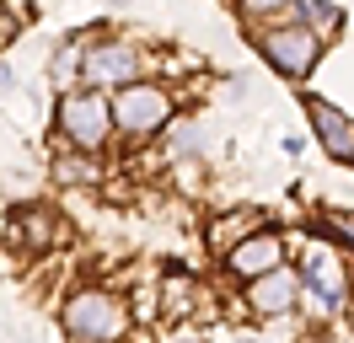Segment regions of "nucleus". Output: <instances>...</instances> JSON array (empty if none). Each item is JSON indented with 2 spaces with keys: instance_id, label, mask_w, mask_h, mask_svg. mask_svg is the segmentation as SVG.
Returning <instances> with one entry per match:
<instances>
[{
  "instance_id": "nucleus-10",
  "label": "nucleus",
  "mask_w": 354,
  "mask_h": 343,
  "mask_svg": "<svg viewBox=\"0 0 354 343\" xmlns=\"http://www.w3.org/2000/svg\"><path fill=\"white\" fill-rule=\"evenodd\" d=\"M252 225H258V214H252V210L225 214V220H215V225H209V241H215L221 252H231V247H236V241H242V236L252 231Z\"/></svg>"
},
{
  "instance_id": "nucleus-1",
  "label": "nucleus",
  "mask_w": 354,
  "mask_h": 343,
  "mask_svg": "<svg viewBox=\"0 0 354 343\" xmlns=\"http://www.w3.org/2000/svg\"><path fill=\"white\" fill-rule=\"evenodd\" d=\"M113 118H118V129H124V134L145 140V134H156V129H161L167 118H172V97H167L161 86L129 81V86H118V102H113Z\"/></svg>"
},
{
  "instance_id": "nucleus-14",
  "label": "nucleus",
  "mask_w": 354,
  "mask_h": 343,
  "mask_svg": "<svg viewBox=\"0 0 354 343\" xmlns=\"http://www.w3.org/2000/svg\"><path fill=\"white\" fill-rule=\"evenodd\" d=\"M6 86H11V70H6V64H0V91H6Z\"/></svg>"
},
{
  "instance_id": "nucleus-6",
  "label": "nucleus",
  "mask_w": 354,
  "mask_h": 343,
  "mask_svg": "<svg viewBox=\"0 0 354 343\" xmlns=\"http://www.w3.org/2000/svg\"><path fill=\"white\" fill-rule=\"evenodd\" d=\"M306 295H322L328 311L344 306V295H349V274H344V263H338L333 247H306Z\"/></svg>"
},
{
  "instance_id": "nucleus-3",
  "label": "nucleus",
  "mask_w": 354,
  "mask_h": 343,
  "mask_svg": "<svg viewBox=\"0 0 354 343\" xmlns=\"http://www.w3.org/2000/svg\"><path fill=\"white\" fill-rule=\"evenodd\" d=\"M65 333L70 338H118V333H124V311H118V300L102 295V290H81V295H70V306H65Z\"/></svg>"
},
{
  "instance_id": "nucleus-7",
  "label": "nucleus",
  "mask_w": 354,
  "mask_h": 343,
  "mask_svg": "<svg viewBox=\"0 0 354 343\" xmlns=\"http://www.w3.org/2000/svg\"><path fill=\"white\" fill-rule=\"evenodd\" d=\"M295 295H301V279H295L285 263H279V268H268V274L252 279V290H247V306H252L258 317H285L290 306H295Z\"/></svg>"
},
{
  "instance_id": "nucleus-5",
  "label": "nucleus",
  "mask_w": 354,
  "mask_h": 343,
  "mask_svg": "<svg viewBox=\"0 0 354 343\" xmlns=\"http://www.w3.org/2000/svg\"><path fill=\"white\" fill-rule=\"evenodd\" d=\"M134 70H140V59H134L129 43H102V48H91L86 59H81V81L108 91V86H129Z\"/></svg>"
},
{
  "instance_id": "nucleus-8",
  "label": "nucleus",
  "mask_w": 354,
  "mask_h": 343,
  "mask_svg": "<svg viewBox=\"0 0 354 343\" xmlns=\"http://www.w3.org/2000/svg\"><path fill=\"white\" fill-rule=\"evenodd\" d=\"M279 257H285V241L274 231H258V236H242L231 252H225V263H231V274H242L247 284L258 274H268V268H279Z\"/></svg>"
},
{
  "instance_id": "nucleus-2",
  "label": "nucleus",
  "mask_w": 354,
  "mask_h": 343,
  "mask_svg": "<svg viewBox=\"0 0 354 343\" xmlns=\"http://www.w3.org/2000/svg\"><path fill=\"white\" fill-rule=\"evenodd\" d=\"M113 124H118V118H113V107L97 97V86L81 91V97H65V102H59V129H65L81 150H102V145H108V134H113Z\"/></svg>"
},
{
  "instance_id": "nucleus-13",
  "label": "nucleus",
  "mask_w": 354,
  "mask_h": 343,
  "mask_svg": "<svg viewBox=\"0 0 354 343\" xmlns=\"http://www.w3.org/2000/svg\"><path fill=\"white\" fill-rule=\"evenodd\" d=\"M268 11H285V0H242V17H247V21L268 17Z\"/></svg>"
},
{
  "instance_id": "nucleus-9",
  "label": "nucleus",
  "mask_w": 354,
  "mask_h": 343,
  "mask_svg": "<svg viewBox=\"0 0 354 343\" xmlns=\"http://www.w3.org/2000/svg\"><path fill=\"white\" fill-rule=\"evenodd\" d=\"M306 113H311V124H317V140L328 145L333 161H354V118H349V113H338V107L317 102V97L306 102Z\"/></svg>"
},
{
  "instance_id": "nucleus-12",
  "label": "nucleus",
  "mask_w": 354,
  "mask_h": 343,
  "mask_svg": "<svg viewBox=\"0 0 354 343\" xmlns=\"http://www.w3.org/2000/svg\"><path fill=\"white\" fill-rule=\"evenodd\" d=\"M22 241H27V247H44V241H48V214H27Z\"/></svg>"
},
{
  "instance_id": "nucleus-4",
  "label": "nucleus",
  "mask_w": 354,
  "mask_h": 343,
  "mask_svg": "<svg viewBox=\"0 0 354 343\" xmlns=\"http://www.w3.org/2000/svg\"><path fill=\"white\" fill-rule=\"evenodd\" d=\"M258 43H263L268 64L285 70V75H306L311 64H317V54H322V33L317 27H274Z\"/></svg>"
},
{
  "instance_id": "nucleus-11",
  "label": "nucleus",
  "mask_w": 354,
  "mask_h": 343,
  "mask_svg": "<svg viewBox=\"0 0 354 343\" xmlns=\"http://www.w3.org/2000/svg\"><path fill=\"white\" fill-rule=\"evenodd\" d=\"M295 11H301V21H311L317 33H328V27H338V11H333V6H322V0H301Z\"/></svg>"
}]
</instances>
